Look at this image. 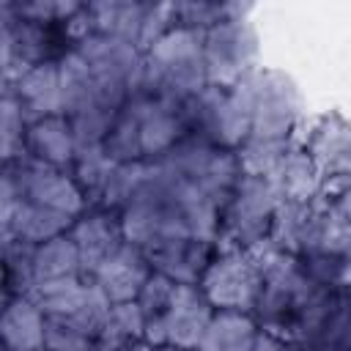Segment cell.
<instances>
[{"label": "cell", "mask_w": 351, "mask_h": 351, "mask_svg": "<svg viewBox=\"0 0 351 351\" xmlns=\"http://www.w3.org/2000/svg\"><path fill=\"white\" fill-rule=\"evenodd\" d=\"M263 266V285L255 302L258 332L310 348L326 318L332 315L343 288H326L315 282L299 263V258L274 250L269 241L255 247Z\"/></svg>", "instance_id": "cell-1"}, {"label": "cell", "mask_w": 351, "mask_h": 351, "mask_svg": "<svg viewBox=\"0 0 351 351\" xmlns=\"http://www.w3.org/2000/svg\"><path fill=\"white\" fill-rule=\"evenodd\" d=\"M134 302L145 321V340L154 348L176 346L184 351H197L214 318V307L208 304L200 285L176 282L159 271L148 277Z\"/></svg>", "instance_id": "cell-2"}, {"label": "cell", "mask_w": 351, "mask_h": 351, "mask_svg": "<svg viewBox=\"0 0 351 351\" xmlns=\"http://www.w3.org/2000/svg\"><path fill=\"white\" fill-rule=\"evenodd\" d=\"M203 88H208L203 33L176 27L143 55V80L137 93L184 104Z\"/></svg>", "instance_id": "cell-3"}, {"label": "cell", "mask_w": 351, "mask_h": 351, "mask_svg": "<svg viewBox=\"0 0 351 351\" xmlns=\"http://www.w3.org/2000/svg\"><path fill=\"white\" fill-rule=\"evenodd\" d=\"M280 208V195L269 178L241 176L230 200L219 211V233L217 241L225 239L228 250H255L269 241L274 217Z\"/></svg>", "instance_id": "cell-4"}, {"label": "cell", "mask_w": 351, "mask_h": 351, "mask_svg": "<svg viewBox=\"0 0 351 351\" xmlns=\"http://www.w3.org/2000/svg\"><path fill=\"white\" fill-rule=\"evenodd\" d=\"M200 291L208 304L219 313H250L255 310L263 266L255 250H228L219 252L200 277Z\"/></svg>", "instance_id": "cell-5"}, {"label": "cell", "mask_w": 351, "mask_h": 351, "mask_svg": "<svg viewBox=\"0 0 351 351\" xmlns=\"http://www.w3.org/2000/svg\"><path fill=\"white\" fill-rule=\"evenodd\" d=\"M203 55L208 85L233 88L255 74L258 33L247 16H230L203 33Z\"/></svg>", "instance_id": "cell-6"}, {"label": "cell", "mask_w": 351, "mask_h": 351, "mask_svg": "<svg viewBox=\"0 0 351 351\" xmlns=\"http://www.w3.org/2000/svg\"><path fill=\"white\" fill-rule=\"evenodd\" d=\"M252 82H255V101H252L250 140H266V143L288 140L302 112V96L293 80L274 69H258Z\"/></svg>", "instance_id": "cell-7"}, {"label": "cell", "mask_w": 351, "mask_h": 351, "mask_svg": "<svg viewBox=\"0 0 351 351\" xmlns=\"http://www.w3.org/2000/svg\"><path fill=\"white\" fill-rule=\"evenodd\" d=\"M304 151L321 176V192L343 195L351 189V121L337 112L324 115Z\"/></svg>", "instance_id": "cell-8"}, {"label": "cell", "mask_w": 351, "mask_h": 351, "mask_svg": "<svg viewBox=\"0 0 351 351\" xmlns=\"http://www.w3.org/2000/svg\"><path fill=\"white\" fill-rule=\"evenodd\" d=\"M69 236L77 244L85 280H93L99 269L126 244L121 211L107 208V206H88L71 225Z\"/></svg>", "instance_id": "cell-9"}, {"label": "cell", "mask_w": 351, "mask_h": 351, "mask_svg": "<svg viewBox=\"0 0 351 351\" xmlns=\"http://www.w3.org/2000/svg\"><path fill=\"white\" fill-rule=\"evenodd\" d=\"M3 93H8L16 107L22 110L27 126L52 115H63L60 107V71H58V60L52 63H38L30 66L19 80L5 82Z\"/></svg>", "instance_id": "cell-10"}, {"label": "cell", "mask_w": 351, "mask_h": 351, "mask_svg": "<svg viewBox=\"0 0 351 351\" xmlns=\"http://www.w3.org/2000/svg\"><path fill=\"white\" fill-rule=\"evenodd\" d=\"M151 274H154V266L145 258V252L140 247H134L132 241H126L99 269V274L93 277V282L104 291V296L112 304H121V302H134Z\"/></svg>", "instance_id": "cell-11"}, {"label": "cell", "mask_w": 351, "mask_h": 351, "mask_svg": "<svg viewBox=\"0 0 351 351\" xmlns=\"http://www.w3.org/2000/svg\"><path fill=\"white\" fill-rule=\"evenodd\" d=\"M217 244L206 239H176L156 250H148L145 258L151 261L154 271L176 280V282H192L197 285L208 263L217 258Z\"/></svg>", "instance_id": "cell-12"}, {"label": "cell", "mask_w": 351, "mask_h": 351, "mask_svg": "<svg viewBox=\"0 0 351 351\" xmlns=\"http://www.w3.org/2000/svg\"><path fill=\"white\" fill-rule=\"evenodd\" d=\"M44 329L47 315L30 296L5 299L0 318L3 351H44Z\"/></svg>", "instance_id": "cell-13"}, {"label": "cell", "mask_w": 351, "mask_h": 351, "mask_svg": "<svg viewBox=\"0 0 351 351\" xmlns=\"http://www.w3.org/2000/svg\"><path fill=\"white\" fill-rule=\"evenodd\" d=\"M27 156L69 170L77 156V140L66 115H52L27 126Z\"/></svg>", "instance_id": "cell-14"}, {"label": "cell", "mask_w": 351, "mask_h": 351, "mask_svg": "<svg viewBox=\"0 0 351 351\" xmlns=\"http://www.w3.org/2000/svg\"><path fill=\"white\" fill-rule=\"evenodd\" d=\"M115 162L110 159L104 145H90V148H77V156L69 167L74 184L80 186L82 197L88 206H99L104 200V192L112 181L115 173Z\"/></svg>", "instance_id": "cell-15"}, {"label": "cell", "mask_w": 351, "mask_h": 351, "mask_svg": "<svg viewBox=\"0 0 351 351\" xmlns=\"http://www.w3.org/2000/svg\"><path fill=\"white\" fill-rule=\"evenodd\" d=\"M258 326L247 313H217L197 351H255Z\"/></svg>", "instance_id": "cell-16"}, {"label": "cell", "mask_w": 351, "mask_h": 351, "mask_svg": "<svg viewBox=\"0 0 351 351\" xmlns=\"http://www.w3.org/2000/svg\"><path fill=\"white\" fill-rule=\"evenodd\" d=\"M33 271H36V282H47V280H63V277H82V266H80V252L71 236H58L49 239L44 244L36 247L33 255Z\"/></svg>", "instance_id": "cell-17"}, {"label": "cell", "mask_w": 351, "mask_h": 351, "mask_svg": "<svg viewBox=\"0 0 351 351\" xmlns=\"http://www.w3.org/2000/svg\"><path fill=\"white\" fill-rule=\"evenodd\" d=\"M33 255L36 247L19 239H3V291L5 299L27 296L36 285L33 271Z\"/></svg>", "instance_id": "cell-18"}, {"label": "cell", "mask_w": 351, "mask_h": 351, "mask_svg": "<svg viewBox=\"0 0 351 351\" xmlns=\"http://www.w3.org/2000/svg\"><path fill=\"white\" fill-rule=\"evenodd\" d=\"M332 206H335V211L351 225V189H346L343 195H337V200H335Z\"/></svg>", "instance_id": "cell-19"}, {"label": "cell", "mask_w": 351, "mask_h": 351, "mask_svg": "<svg viewBox=\"0 0 351 351\" xmlns=\"http://www.w3.org/2000/svg\"><path fill=\"white\" fill-rule=\"evenodd\" d=\"M154 351H184V348H176V346H159V348H154Z\"/></svg>", "instance_id": "cell-20"}, {"label": "cell", "mask_w": 351, "mask_h": 351, "mask_svg": "<svg viewBox=\"0 0 351 351\" xmlns=\"http://www.w3.org/2000/svg\"><path fill=\"white\" fill-rule=\"evenodd\" d=\"M343 291H346V299H348V302H351V282H348V285H346V288H343Z\"/></svg>", "instance_id": "cell-21"}]
</instances>
